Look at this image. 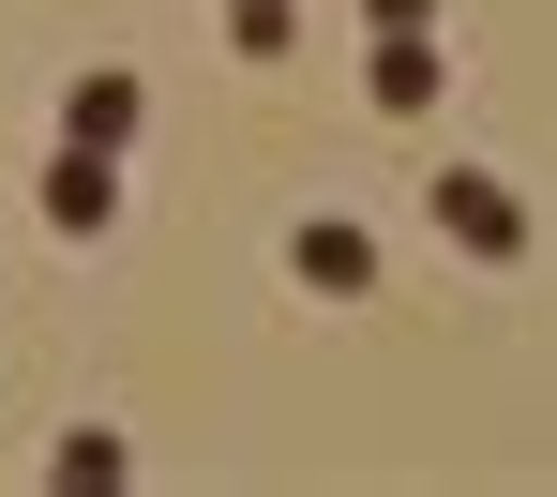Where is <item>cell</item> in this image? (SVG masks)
<instances>
[{"instance_id": "obj_1", "label": "cell", "mask_w": 557, "mask_h": 497, "mask_svg": "<svg viewBox=\"0 0 557 497\" xmlns=\"http://www.w3.org/2000/svg\"><path fill=\"white\" fill-rule=\"evenodd\" d=\"M286 272H301L317 301H362L376 287V241L347 226V211H301V226H286Z\"/></svg>"}, {"instance_id": "obj_2", "label": "cell", "mask_w": 557, "mask_h": 497, "mask_svg": "<svg viewBox=\"0 0 557 497\" xmlns=\"http://www.w3.org/2000/svg\"><path fill=\"white\" fill-rule=\"evenodd\" d=\"M437 226H453L467 257H528V211L497 197V182H482V166H453V182H437Z\"/></svg>"}, {"instance_id": "obj_3", "label": "cell", "mask_w": 557, "mask_h": 497, "mask_svg": "<svg viewBox=\"0 0 557 497\" xmlns=\"http://www.w3.org/2000/svg\"><path fill=\"white\" fill-rule=\"evenodd\" d=\"M106 211H121V166H106L91 136H61V166H46V226H76V241H91Z\"/></svg>"}, {"instance_id": "obj_4", "label": "cell", "mask_w": 557, "mask_h": 497, "mask_svg": "<svg viewBox=\"0 0 557 497\" xmlns=\"http://www.w3.org/2000/svg\"><path fill=\"white\" fill-rule=\"evenodd\" d=\"M61 121H76L91 151H121V136H136V76H76V105H61Z\"/></svg>"}, {"instance_id": "obj_5", "label": "cell", "mask_w": 557, "mask_h": 497, "mask_svg": "<svg viewBox=\"0 0 557 497\" xmlns=\"http://www.w3.org/2000/svg\"><path fill=\"white\" fill-rule=\"evenodd\" d=\"M376 105H437V46H422V30L376 46Z\"/></svg>"}, {"instance_id": "obj_6", "label": "cell", "mask_w": 557, "mask_h": 497, "mask_svg": "<svg viewBox=\"0 0 557 497\" xmlns=\"http://www.w3.org/2000/svg\"><path fill=\"white\" fill-rule=\"evenodd\" d=\"M226 30H242V61H286V0H226Z\"/></svg>"}]
</instances>
